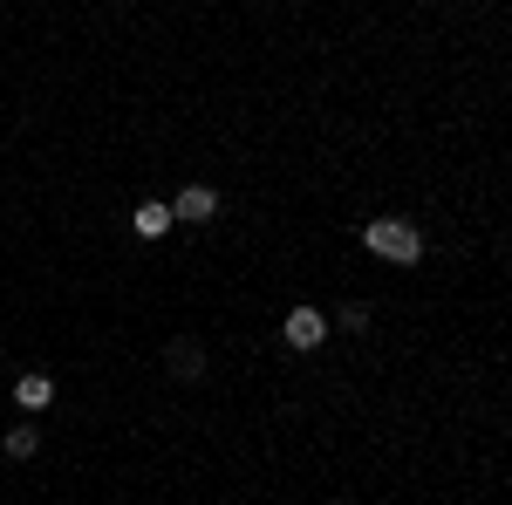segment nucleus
<instances>
[{"instance_id":"obj_8","label":"nucleus","mask_w":512,"mask_h":505,"mask_svg":"<svg viewBox=\"0 0 512 505\" xmlns=\"http://www.w3.org/2000/svg\"><path fill=\"white\" fill-rule=\"evenodd\" d=\"M335 321H342V328H355V335H362V328H369V308H362V301H349V308L335 314Z\"/></svg>"},{"instance_id":"obj_7","label":"nucleus","mask_w":512,"mask_h":505,"mask_svg":"<svg viewBox=\"0 0 512 505\" xmlns=\"http://www.w3.org/2000/svg\"><path fill=\"white\" fill-rule=\"evenodd\" d=\"M0 451H7V458H35V451H41V430L35 424H7Z\"/></svg>"},{"instance_id":"obj_3","label":"nucleus","mask_w":512,"mask_h":505,"mask_svg":"<svg viewBox=\"0 0 512 505\" xmlns=\"http://www.w3.org/2000/svg\"><path fill=\"white\" fill-rule=\"evenodd\" d=\"M171 212H178L185 226H212V219H219V192H212V185H185V192L171 198Z\"/></svg>"},{"instance_id":"obj_4","label":"nucleus","mask_w":512,"mask_h":505,"mask_svg":"<svg viewBox=\"0 0 512 505\" xmlns=\"http://www.w3.org/2000/svg\"><path fill=\"white\" fill-rule=\"evenodd\" d=\"M130 226H137V239H164L178 226V212H171V198H144V205L130 212Z\"/></svg>"},{"instance_id":"obj_2","label":"nucleus","mask_w":512,"mask_h":505,"mask_svg":"<svg viewBox=\"0 0 512 505\" xmlns=\"http://www.w3.org/2000/svg\"><path fill=\"white\" fill-rule=\"evenodd\" d=\"M280 335H287V349H321L328 342V314L321 308H287V321H280Z\"/></svg>"},{"instance_id":"obj_5","label":"nucleus","mask_w":512,"mask_h":505,"mask_svg":"<svg viewBox=\"0 0 512 505\" xmlns=\"http://www.w3.org/2000/svg\"><path fill=\"white\" fill-rule=\"evenodd\" d=\"M164 362H171V376H178V383H198V376H205V349H198V342H171Z\"/></svg>"},{"instance_id":"obj_1","label":"nucleus","mask_w":512,"mask_h":505,"mask_svg":"<svg viewBox=\"0 0 512 505\" xmlns=\"http://www.w3.org/2000/svg\"><path fill=\"white\" fill-rule=\"evenodd\" d=\"M362 246H369L376 260H390V267H417V260H424V233H417L410 219H369V226H362Z\"/></svg>"},{"instance_id":"obj_6","label":"nucleus","mask_w":512,"mask_h":505,"mask_svg":"<svg viewBox=\"0 0 512 505\" xmlns=\"http://www.w3.org/2000/svg\"><path fill=\"white\" fill-rule=\"evenodd\" d=\"M14 403H21V410H48V403H55V376H41V369H28V376L14 383Z\"/></svg>"}]
</instances>
